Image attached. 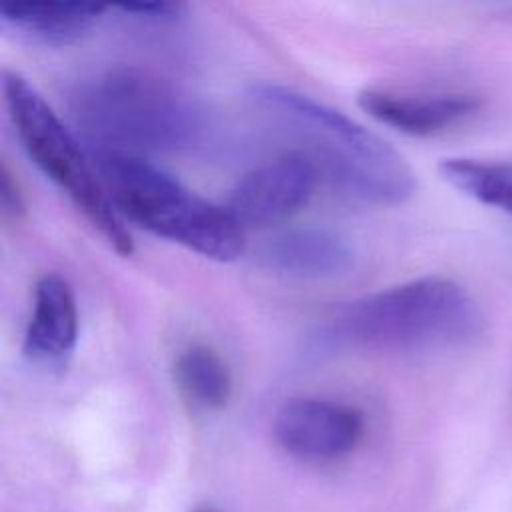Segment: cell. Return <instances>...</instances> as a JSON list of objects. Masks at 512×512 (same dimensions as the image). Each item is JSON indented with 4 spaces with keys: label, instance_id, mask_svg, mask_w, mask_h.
Masks as SVG:
<instances>
[{
    "label": "cell",
    "instance_id": "cell-4",
    "mask_svg": "<svg viewBox=\"0 0 512 512\" xmlns=\"http://www.w3.org/2000/svg\"><path fill=\"white\" fill-rule=\"evenodd\" d=\"M94 164L124 222L216 262L244 254L246 232L226 206L188 190L144 156L94 150Z\"/></svg>",
    "mask_w": 512,
    "mask_h": 512
},
{
    "label": "cell",
    "instance_id": "cell-7",
    "mask_svg": "<svg viewBox=\"0 0 512 512\" xmlns=\"http://www.w3.org/2000/svg\"><path fill=\"white\" fill-rule=\"evenodd\" d=\"M272 428L288 454L328 462L356 450L364 436V414L338 400L292 398L278 408Z\"/></svg>",
    "mask_w": 512,
    "mask_h": 512
},
{
    "label": "cell",
    "instance_id": "cell-6",
    "mask_svg": "<svg viewBox=\"0 0 512 512\" xmlns=\"http://www.w3.org/2000/svg\"><path fill=\"white\" fill-rule=\"evenodd\" d=\"M320 180L316 164L302 150L288 152L244 174L226 208L244 232L268 228L300 212Z\"/></svg>",
    "mask_w": 512,
    "mask_h": 512
},
{
    "label": "cell",
    "instance_id": "cell-8",
    "mask_svg": "<svg viewBox=\"0 0 512 512\" xmlns=\"http://www.w3.org/2000/svg\"><path fill=\"white\" fill-rule=\"evenodd\" d=\"M78 342V306L72 286L60 274H44L34 284L32 314L24 332V358L46 370H62Z\"/></svg>",
    "mask_w": 512,
    "mask_h": 512
},
{
    "label": "cell",
    "instance_id": "cell-11",
    "mask_svg": "<svg viewBox=\"0 0 512 512\" xmlns=\"http://www.w3.org/2000/svg\"><path fill=\"white\" fill-rule=\"evenodd\" d=\"M104 10L92 2H12L0 6V24L26 42L66 46L86 36Z\"/></svg>",
    "mask_w": 512,
    "mask_h": 512
},
{
    "label": "cell",
    "instance_id": "cell-12",
    "mask_svg": "<svg viewBox=\"0 0 512 512\" xmlns=\"http://www.w3.org/2000/svg\"><path fill=\"white\" fill-rule=\"evenodd\" d=\"M180 396L196 410H222L232 396V374L224 358L204 344L180 350L172 364Z\"/></svg>",
    "mask_w": 512,
    "mask_h": 512
},
{
    "label": "cell",
    "instance_id": "cell-9",
    "mask_svg": "<svg viewBox=\"0 0 512 512\" xmlns=\"http://www.w3.org/2000/svg\"><path fill=\"white\" fill-rule=\"evenodd\" d=\"M358 106L376 122L408 136H434L468 120L480 100L472 94H402L380 88H364L356 96Z\"/></svg>",
    "mask_w": 512,
    "mask_h": 512
},
{
    "label": "cell",
    "instance_id": "cell-1",
    "mask_svg": "<svg viewBox=\"0 0 512 512\" xmlns=\"http://www.w3.org/2000/svg\"><path fill=\"white\" fill-rule=\"evenodd\" d=\"M252 100L304 142V154L338 192L376 206H396L416 192V174L378 134L292 88L262 82Z\"/></svg>",
    "mask_w": 512,
    "mask_h": 512
},
{
    "label": "cell",
    "instance_id": "cell-13",
    "mask_svg": "<svg viewBox=\"0 0 512 512\" xmlns=\"http://www.w3.org/2000/svg\"><path fill=\"white\" fill-rule=\"evenodd\" d=\"M442 178L464 196L512 214V162L478 158H446L438 166Z\"/></svg>",
    "mask_w": 512,
    "mask_h": 512
},
{
    "label": "cell",
    "instance_id": "cell-10",
    "mask_svg": "<svg viewBox=\"0 0 512 512\" xmlns=\"http://www.w3.org/2000/svg\"><path fill=\"white\" fill-rule=\"evenodd\" d=\"M260 262L290 278L324 280L354 268L356 252L348 238L330 228L306 226L278 234L262 246Z\"/></svg>",
    "mask_w": 512,
    "mask_h": 512
},
{
    "label": "cell",
    "instance_id": "cell-5",
    "mask_svg": "<svg viewBox=\"0 0 512 512\" xmlns=\"http://www.w3.org/2000/svg\"><path fill=\"white\" fill-rule=\"evenodd\" d=\"M4 104L14 132L34 166L54 182L88 224L120 256L134 254V240L114 208L96 164L42 94L18 72H2Z\"/></svg>",
    "mask_w": 512,
    "mask_h": 512
},
{
    "label": "cell",
    "instance_id": "cell-16",
    "mask_svg": "<svg viewBox=\"0 0 512 512\" xmlns=\"http://www.w3.org/2000/svg\"><path fill=\"white\" fill-rule=\"evenodd\" d=\"M194 512H218L216 508H208V506H202V508H198V510H194Z\"/></svg>",
    "mask_w": 512,
    "mask_h": 512
},
{
    "label": "cell",
    "instance_id": "cell-14",
    "mask_svg": "<svg viewBox=\"0 0 512 512\" xmlns=\"http://www.w3.org/2000/svg\"><path fill=\"white\" fill-rule=\"evenodd\" d=\"M116 8L132 18L166 22V20L178 18L184 10V4H180V2H128V4H118Z\"/></svg>",
    "mask_w": 512,
    "mask_h": 512
},
{
    "label": "cell",
    "instance_id": "cell-2",
    "mask_svg": "<svg viewBox=\"0 0 512 512\" xmlns=\"http://www.w3.org/2000/svg\"><path fill=\"white\" fill-rule=\"evenodd\" d=\"M484 330L478 302L444 276H422L362 296L330 320L334 340L388 352L462 348L480 340Z\"/></svg>",
    "mask_w": 512,
    "mask_h": 512
},
{
    "label": "cell",
    "instance_id": "cell-15",
    "mask_svg": "<svg viewBox=\"0 0 512 512\" xmlns=\"http://www.w3.org/2000/svg\"><path fill=\"white\" fill-rule=\"evenodd\" d=\"M0 206H2V214L6 218L18 220L26 212L24 194L18 186V180L12 176V172L8 170L6 164H2V170H0Z\"/></svg>",
    "mask_w": 512,
    "mask_h": 512
},
{
    "label": "cell",
    "instance_id": "cell-3",
    "mask_svg": "<svg viewBox=\"0 0 512 512\" xmlns=\"http://www.w3.org/2000/svg\"><path fill=\"white\" fill-rule=\"evenodd\" d=\"M72 106L96 150L176 152L190 148L206 128L202 108L178 86L126 66L86 78Z\"/></svg>",
    "mask_w": 512,
    "mask_h": 512
}]
</instances>
